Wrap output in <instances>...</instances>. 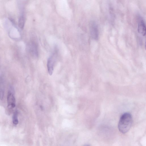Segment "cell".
<instances>
[{"instance_id":"5b68a950","label":"cell","mask_w":146,"mask_h":146,"mask_svg":"<svg viewBox=\"0 0 146 146\" xmlns=\"http://www.w3.org/2000/svg\"><path fill=\"white\" fill-rule=\"evenodd\" d=\"M137 30L140 34L143 36L145 35L146 32L145 25L144 21L140 17L138 18Z\"/></svg>"},{"instance_id":"9c48e42d","label":"cell","mask_w":146,"mask_h":146,"mask_svg":"<svg viewBox=\"0 0 146 146\" xmlns=\"http://www.w3.org/2000/svg\"><path fill=\"white\" fill-rule=\"evenodd\" d=\"M18 23L19 27L21 29L23 28L24 27L25 23V19L23 16H21L19 17Z\"/></svg>"},{"instance_id":"6da1fadb","label":"cell","mask_w":146,"mask_h":146,"mask_svg":"<svg viewBox=\"0 0 146 146\" xmlns=\"http://www.w3.org/2000/svg\"><path fill=\"white\" fill-rule=\"evenodd\" d=\"M132 123L131 115L128 113L123 114L121 117L118 125L119 131L124 134L130 129Z\"/></svg>"},{"instance_id":"3957f363","label":"cell","mask_w":146,"mask_h":146,"mask_svg":"<svg viewBox=\"0 0 146 146\" xmlns=\"http://www.w3.org/2000/svg\"><path fill=\"white\" fill-rule=\"evenodd\" d=\"M90 31L92 38L96 40H97L99 37V31L97 25L95 22L92 21L90 23Z\"/></svg>"},{"instance_id":"ba28073f","label":"cell","mask_w":146,"mask_h":146,"mask_svg":"<svg viewBox=\"0 0 146 146\" xmlns=\"http://www.w3.org/2000/svg\"><path fill=\"white\" fill-rule=\"evenodd\" d=\"M18 112L17 111H16L14 113L13 116V123L15 125L17 124L18 123Z\"/></svg>"},{"instance_id":"8992f818","label":"cell","mask_w":146,"mask_h":146,"mask_svg":"<svg viewBox=\"0 0 146 146\" xmlns=\"http://www.w3.org/2000/svg\"><path fill=\"white\" fill-rule=\"evenodd\" d=\"M5 91V82L4 76L0 75V100H2L3 99Z\"/></svg>"},{"instance_id":"7a4b0ae2","label":"cell","mask_w":146,"mask_h":146,"mask_svg":"<svg viewBox=\"0 0 146 146\" xmlns=\"http://www.w3.org/2000/svg\"><path fill=\"white\" fill-rule=\"evenodd\" d=\"M7 103L9 109H12L15 106V99L14 96V89L10 86L9 88L7 96Z\"/></svg>"},{"instance_id":"30bf717a","label":"cell","mask_w":146,"mask_h":146,"mask_svg":"<svg viewBox=\"0 0 146 146\" xmlns=\"http://www.w3.org/2000/svg\"><path fill=\"white\" fill-rule=\"evenodd\" d=\"M83 146H90V145L88 144H85Z\"/></svg>"},{"instance_id":"277c9868","label":"cell","mask_w":146,"mask_h":146,"mask_svg":"<svg viewBox=\"0 0 146 146\" xmlns=\"http://www.w3.org/2000/svg\"><path fill=\"white\" fill-rule=\"evenodd\" d=\"M56 53H54L48 58L47 62V66L48 73L51 75L53 71L54 65L55 61Z\"/></svg>"},{"instance_id":"52a82bcc","label":"cell","mask_w":146,"mask_h":146,"mask_svg":"<svg viewBox=\"0 0 146 146\" xmlns=\"http://www.w3.org/2000/svg\"><path fill=\"white\" fill-rule=\"evenodd\" d=\"M29 50L31 53L35 57H37L38 53L37 45L35 42H32L29 46Z\"/></svg>"}]
</instances>
